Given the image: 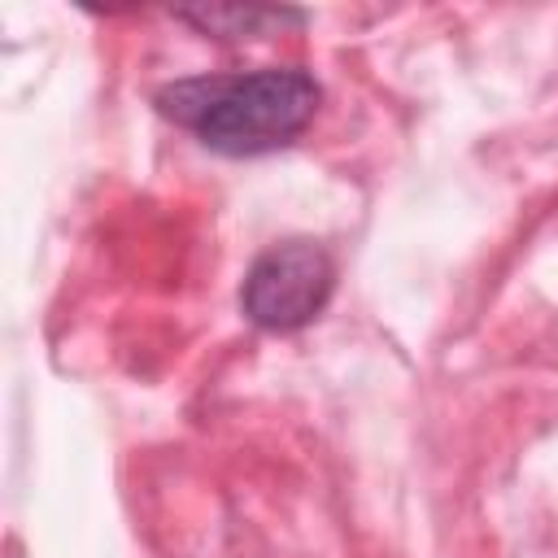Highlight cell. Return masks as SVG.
Here are the masks:
<instances>
[{"label":"cell","mask_w":558,"mask_h":558,"mask_svg":"<svg viewBox=\"0 0 558 558\" xmlns=\"http://www.w3.org/2000/svg\"><path fill=\"white\" fill-rule=\"evenodd\" d=\"M157 109L174 126L192 131L205 148L244 157L296 140L318 109V83L292 65L248 74H196L166 83L157 92Z\"/></svg>","instance_id":"1"},{"label":"cell","mask_w":558,"mask_h":558,"mask_svg":"<svg viewBox=\"0 0 558 558\" xmlns=\"http://www.w3.org/2000/svg\"><path fill=\"white\" fill-rule=\"evenodd\" d=\"M331 288H336L331 257L310 240H288L266 248L248 266L240 288V310L248 314V323L266 331H296L323 314Z\"/></svg>","instance_id":"2"},{"label":"cell","mask_w":558,"mask_h":558,"mask_svg":"<svg viewBox=\"0 0 558 558\" xmlns=\"http://www.w3.org/2000/svg\"><path fill=\"white\" fill-rule=\"evenodd\" d=\"M174 17L218 39H248V35H270L305 22L301 9H270V4H183L174 9Z\"/></svg>","instance_id":"3"}]
</instances>
